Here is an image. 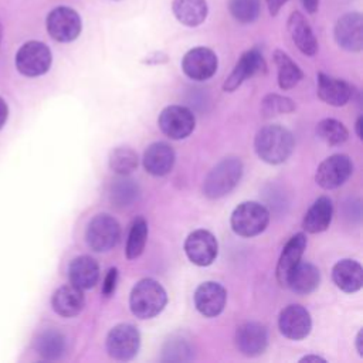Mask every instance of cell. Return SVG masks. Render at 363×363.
<instances>
[{"label": "cell", "mask_w": 363, "mask_h": 363, "mask_svg": "<svg viewBox=\"0 0 363 363\" xmlns=\"http://www.w3.org/2000/svg\"><path fill=\"white\" fill-rule=\"evenodd\" d=\"M274 62L278 71V85L281 89L286 91L298 85V82L303 78L302 69L295 64V61L282 50L274 51Z\"/></svg>", "instance_id": "obj_28"}, {"label": "cell", "mask_w": 363, "mask_h": 363, "mask_svg": "<svg viewBox=\"0 0 363 363\" xmlns=\"http://www.w3.org/2000/svg\"><path fill=\"white\" fill-rule=\"evenodd\" d=\"M269 223V211L257 201L238 204L230 217L233 231L240 237H255L261 234Z\"/></svg>", "instance_id": "obj_4"}, {"label": "cell", "mask_w": 363, "mask_h": 363, "mask_svg": "<svg viewBox=\"0 0 363 363\" xmlns=\"http://www.w3.org/2000/svg\"><path fill=\"white\" fill-rule=\"evenodd\" d=\"M184 252L190 262L199 267L213 264L218 254V242L207 230H194L184 241Z\"/></svg>", "instance_id": "obj_10"}, {"label": "cell", "mask_w": 363, "mask_h": 363, "mask_svg": "<svg viewBox=\"0 0 363 363\" xmlns=\"http://www.w3.org/2000/svg\"><path fill=\"white\" fill-rule=\"evenodd\" d=\"M167 303L164 288L152 278L140 279L130 292L129 308L139 319H150L159 315Z\"/></svg>", "instance_id": "obj_2"}, {"label": "cell", "mask_w": 363, "mask_h": 363, "mask_svg": "<svg viewBox=\"0 0 363 363\" xmlns=\"http://www.w3.org/2000/svg\"><path fill=\"white\" fill-rule=\"evenodd\" d=\"M227 302L225 288L214 281L200 284L194 291V305L197 311L206 318L218 316Z\"/></svg>", "instance_id": "obj_16"}, {"label": "cell", "mask_w": 363, "mask_h": 363, "mask_svg": "<svg viewBox=\"0 0 363 363\" xmlns=\"http://www.w3.org/2000/svg\"><path fill=\"white\" fill-rule=\"evenodd\" d=\"M356 349L360 356H363V332L359 330L356 335Z\"/></svg>", "instance_id": "obj_41"}, {"label": "cell", "mask_w": 363, "mask_h": 363, "mask_svg": "<svg viewBox=\"0 0 363 363\" xmlns=\"http://www.w3.org/2000/svg\"><path fill=\"white\" fill-rule=\"evenodd\" d=\"M267 69L265 60L261 54L259 50L251 48L245 51L240 60L237 61L235 67L233 68L231 74L223 84V89L225 92H233L235 91L245 79L254 77L258 72H264Z\"/></svg>", "instance_id": "obj_15"}, {"label": "cell", "mask_w": 363, "mask_h": 363, "mask_svg": "<svg viewBox=\"0 0 363 363\" xmlns=\"http://www.w3.org/2000/svg\"><path fill=\"white\" fill-rule=\"evenodd\" d=\"M172 10L179 23L197 27L207 18L208 6L206 0H173Z\"/></svg>", "instance_id": "obj_27"}, {"label": "cell", "mask_w": 363, "mask_h": 363, "mask_svg": "<svg viewBox=\"0 0 363 363\" xmlns=\"http://www.w3.org/2000/svg\"><path fill=\"white\" fill-rule=\"evenodd\" d=\"M140 346V333L130 323L113 326L106 336V352L115 360H130L136 356Z\"/></svg>", "instance_id": "obj_8"}, {"label": "cell", "mask_w": 363, "mask_h": 363, "mask_svg": "<svg viewBox=\"0 0 363 363\" xmlns=\"http://www.w3.org/2000/svg\"><path fill=\"white\" fill-rule=\"evenodd\" d=\"M116 284H118V269L116 268H109L105 278H104V282H102V295L105 298H109L113 295L115 289H116Z\"/></svg>", "instance_id": "obj_36"}, {"label": "cell", "mask_w": 363, "mask_h": 363, "mask_svg": "<svg viewBox=\"0 0 363 363\" xmlns=\"http://www.w3.org/2000/svg\"><path fill=\"white\" fill-rule=\"evenodd\" d=\"M143 167L152 176H164L172 172L176 155L170 145L155 142L149 145L143 153Z\"/></svg>", "instance_id": "obj_21"}, {"label": "cell", "mask_w": 363, "mask_h": 363, "mask_svg": "<svg viewBox=\"0 0 363 363\" xmlns=\"http://www.w3.org/2000/svg\"><path fill=\"white\" fill-rule=\"evenodd\" d=\"M7 118H9V106L6 101L0 96V129L4 126Z\"/></svg>", "instance_id": "obj_38"}, {"label": "cell", "mask_w": 363, "mask_h": 363, "mask_svg": "<svg viewBox=\"0 0 363 363\" xmlns=\"http://www.w3.org/2000/svg\"><path fill=\"white\" fill-rule=\"evenodd\" d=\"M278 326L281 333L292 340L305 339L312 329L311 313L306 308L292 303L285 306L278 318Z\"/></svg>", "instance_id": "obj_14"}, {"label": "cell", "mask_w": 363, "mask_h": 363, "mask_svg": "<svg viewBox=\"0 0 363 363\" xmlns=\"http://www.w3.org/2000/svg\"><path fill=\"white\" fill-rule=\"evenodd\" d=\"M218 68V58L211 48L194 47L189 50L182 60L183 72L193 81H206L211 78Z\"/></svg>", "instance_id": "obj_11"}, {"label": "cell", "mask_w": 363, "mask_h": 363, "mask_svg": "<svg viewBox=\"0 0 363 363\" xmlns=\"http://www.w3.org/2000/svg\"><path fill=\"white\" fill-rule=\"evenodd\" d=\"M85 305V296L82 289L77 288L72 284H67L60 286L51 298L52 309L62 318H74L77 316Z\"/></svg>", "instance_id": "obj_23"}, {"label": "cell", "mask_w": 363, "mask_h": 363, "mask_svg": "<svg viewBox=\"0 0 363 363\" xmlns=\"http://www.w3.org/2000/svg\"><path fill=\"white\" fill-rule=\"evenodd\" d=\"M1 38H3V26H1V21H0V44H1Z\"/></svg>", "instance_id": "obj_43"}, {"label": "cell", "mask_w": 363, "mask_h": 363, "mask_svg": "<svg viewBox=\"0 0 363 363\" xmlns=\"http://www.w3.org/2000/svg\"><path fill=\"white\" fill-rule=\"evenodd\" d=\"M121 238V225L112 216L106 213L96 214L86 227L85 240L88 247L95 252L112 250Z\"/></svg>", "instance_id": "obj_6"}, {"label": "cell", "mask_w": 363, "mask_h": 363, "mask_svg": "<svg viewBox=\"0 0 363 363\" xmlns=\"http://www.w3.org/2000/svg\"><path fill=\"white\" fill-rule=\"evenodd\" d=\"M335 40L339 47L350 52L363 48V18L357 11H350L339 17L335 24Z\"/></svg>", "instance_id": "obj_13"}, {"label": "cell", "mask_w": 363, "mask_h": 363, "mask_svg": "<svg viewBox=\"0 0 363 363\" xmlns=\"http://www.w3.org/2000/svg\"><path fill=\"white\" fill-rule=\"evenodd\" d=\"M242 170V162L238 157H225L220 160L206 176L203 194L213 200L227 196L240 183Z\"/></svg>", "instance_id": "obj_3"}, {"label": "cell", "mask_w": 363, "mask_h": 363, "mask_svg": "<svg viewBox=\"0 0 363 363\" xmlns=\"http://www.w3.org/2000/svg\"><path fill=\"white\" fill-rule=\"evenodd\" d=\"M295 140L292 133L279 125L261 128L254 139V149L258 157L268 164H281L292 153Z\"/></svg>", "instance_id": "obj_1"}, {"label": "cell", "mask_w": 363, "mask_h": 363, "mask_svg": "<svg viewBox=\"0 0 363 363\" xmlns=\"http://www.w3.org/2000/svg\"><path fill=\"white\" fill-rule=\"evenodd\" d=\"M231 16L241 24L254 23L261 13L259 0H228Z\"/></svg>", "instance_id": "obj_33"}, {"label": "cell", "mask_w": 363, "mask_h": 363, "mask_svg": "<svg viewBox=\"0 0 363 363\" xmlns=\"http://www.w3.org/2000/svg\"><path fill=\"white\" fill-rule=\"evenodd\" d=\"M35 352L47 360L60 359L67 349V342L62 333L54 329H48L41 332L34 342Z\"/></svg>", "instance_id": "obj_29"}, {"label": "cell", "mask_w": 363, "mask_h": 363, "mask_svg": "<svg viewBox=\"0 0 363 363\" xmlns=\"http://www.w3.org/2000/svg\"><path fill=\"white\" fill-rule=\"evenodd\" d=\"M332 279L340 291L357 292L363 286V268L356 259H340L332 268Z\"/></svg>", "instance_id": "obj_22"}, {"label": "cell", "mask_w": 363, "mask_h": 363, "mask_svg": "<svg viewBox=\"0 0 363 363\" xmlns=\"http://www.w3.org/2000/svg\"><path fill=\"white\" fill-rule=\"evenodd\" d=\"M333 216V204L328 196L318 197L309 210L305 213L302 220V227L306 233L318 234L330 225Z\"/></svg>", "instance_id": "obj_25"}, {"label": "cell", "mask_w": 363, "mask_h": 363, "mask_svg": "<svg viewBox=\"0 0 363 363\" xmlns=\"http://www.w3.org/2000/svg\"><path fill=\"white\" fill-rule=\"evenodd\" d=\"M147 240V223L143 217L133 220L125 247V254L128 259H136L145 250Z\"/></svg>", "instance_id": "obj_30"}, {"label": "cell", "mask_w": 363, "mask_h": 363, "mask_svg": "<svg viewBox=\"0 0 363 363\" xmlns=\"http://www.w3.org/2000/svg\"><path fill=\"white\" fill-rule=\"evenodd\" d=\"M299 362H301V363H303V362H306V363H309V362H316V363H318V362H322V363H325L326 359H323V357H320V356H318V354H306V356L301 357Z\"/></svg>", "instance_id": "obj_40"}, {"label": "cell", "mask_w": 363, "mask_h": 363, "mask_svg": "<svg viewBox=\"0 0 363 363\" xmlns=\"http://www.w3.org/2000/svg\"><path fill=\"white\" fill-rule=\"evenodd\" d=\"M316 133L328 145H342L349 138L346 126L340 121L333 118L322 119L316 125Z\"/></svg>", "instance_id": "obj_32"}, {"label": "cell", "mask_w": 363, "mask_h": 363, "mask_svg": "<svg viewBox=\"0 0 363 363\" xmlns=\"http://www.w3.org/2000/svg\"><path fill=\"white\" fill-rule=\"evenodd\" d=\"M288 33L294 41V44L298 47V50L305 55H315L318 52V40L316 35L305 18V16L301 11H292L286 21Z\"/></svg>", "instance_id": "obj_18"}, {"label": "cell", "mask_w": 363, "mask_h": 363, "mask_svg": "<svg viewBox=\"0 0 363 363\" xmlns=\"http://www.w3.org/2000/svg\"><path fill=\"white\" fill-rule=\"evenodd\" d=\"M45 27L52 40L71 43L81 34L82 20L77 10L68 6H57L47 14Z\"/></svg>", "instance_id": "obj_7"}, {"label": "cell", "mask_w": 363, "mask_h": 363, "mask_svg": "<svg viewBox=\"0 0 363 363\" xmlns=\"http://www.w3.org/2000/svg\"><path fill=\"white\" fill-rule=\"evenodd\" d=\"M132 182L128 179L116 180L112 186V201L115 200L121 206H128L138 194V187Z\"/></svg>", "instance_id": "obj_35"}, {"label": "cell", "mask_w": 363, "mask_h": 363, "mask_svg": "<svg viewBox=\"0 0 363 363\" xmlns=\"http://www.w3.org/2000/svg\"><path fill=\"white\" fill-rule=\"evenodd\" d=\"M267 1V6H268V11L269 14L274 17L279 13V10L282 9V6L285 3H288L289 0H265Z\"/></svg>", "instance_id": "obj_37"}, {"label": "cell", "mask_w": 363, "mask_h": 363, "mask_svg": "<svg viewBox=\"0 0 363 363\" xmlns=\"http://www.w3.org/2000/svg\"><path fill=\"white\" fill-rule=\"evenodd\" d=\"M235 345L244 356H259L268 346V332L258 322H245L235 330Z\"/></svg>", "instance_id": "obj_17"}, {"label": "cell", "mask_w": 363, "mask_h": 363, "mask_svg": "<svg viewBox=\"0 0 363 363\" xmlns=\"http://www.w3.org/2000/svg\"><path fill=\"white\" fill-rule=\"evenodd\" d=\"M16 68L24 77L44 75L52 62V54L47 44L41 41H27L16 52Z\"/></svg>", "instance_id": "obj_5"}, {"label": "cell", "mask_w": 363, "mask_h": 363, "mask_svg": "<svg viewBox=\"0 0 363 363\" xmlns=\"http://www.w3.org/2000/svg\"><path fill=\"white\" fill-rule=\"evenodd\" d=\"M353 86L345 79L330 77L325 72L318 74V96L328 105L343 106L353 96Z\"/></svg>", "instance_id": "obj_19"}, {"label": "cell", "mask_w": 363, "mask_h": 363, "mask_svg": "<svg viewBox=\"0 0 363 363\" xmlns=\"http://www.w3.org/2000/svg\"><path fill=\"white\" fill-rule=\"evenodd\" d=\"M302 4H303L305 10H306L309 14H313V13L318 11L319 0H302Z\"/></svg>", "instance_id": "obj_39"}, {"label": "cell", "mask_w": 363, "mask_h": 363, "mask_svg": "<svg viewBox=\"0 0 363 363\" xmlns=\"http://www.w3.org/2000/svg\"><path fill=\"white\" fill-rule=\"evenodd\" d=\"M109 167L119 176H128L138 167V153L126 146L115 147L109 153Z\"/></svg>", "instance_id": "obj_31"}, {"label": "cell", "mask_w": 363, "mask_h": 363, "mask_svg": "<svg viewBox=\"0 0 363 363\" xmlns=\"http://www.w3.org/2000/svg\"><path fill=\"white\" fill-rule=\"evenodd\" d=\"M69 284L85 291L96 285L99 279V265L89 255L75 257L68 265Z\"/></svg>", "instance_id": "obj_24"}, {"label": "cell", "mask_w": 363, "mask_h": 363, "mask_svg": "<svg viewBox=\"0 0 363 363\" xmlns=\"http://www.w3.org/2000/svg\"><path fill=\"white\" fill-rule=\"evenodd\" d=\"M362 123H363V118L359 116L356 121V133L359 138H362Z\"/></svg>", "instance_id": "obj_42"}, {"label": "cell", "mask_w": 363, "mask_h": 363, "mask_svg": "<svg viewBox=\"0 0 363 363\" xmlns=\"http://www.w3.org/2000/svg\"><path fill=\"white\" fill-rule=\"evenodd\" d=\"M320 282V272L318 267L311 262H298L291 271L285 288H289L298 295H308L313 292Z\"/></svg>", "instance_id": "obj_26"}, {"label": "cell", "mask_w": 363, "mask_h": 363, "mask_svg": "<svg viewBox=\"0 0 363 363\" xmlns=\"http://www.w3.org/2000/svg\"><path fill=\"white\" fill-rule=\"evenodd\" d=\"M353 172V163L346 155H332L318 166L315 182L325 190L342 186Z\"/></svg>", "instance_id": "obj_12"}, {"label": "cell", "mask_w": 363, "mask_h": 363, "mask_svg": "<svg viewBox=\"0 0 363 363\" xmlns=\"http://www.w3.org/2000/svg\"><path fill=\"white\" fill-rule=\"evenodd\" d=\"M305 248H306V235L303 233H296L285 244V247L279 255L277 269H275L277 281L281 286L286 285V279H288L291 271L301 261Z\"/></svg>", "instance_id": "obj_20"}, {"label": "cell", "mask_w": 363, "mask_h": 363, "mask_svg": "<svg viewBox=\"0 0 363 363\" xmlns=\"http://www.w3.org/2000/svg\"><path fill=\"white\" fill-rule=\"evenodd\" d=\"M157 125L167 138L180 140L187 138L194 130L196 118L187 106L169 105L160 112Z\"/></svg>", "instance_id": "obj_9"}, {"label": "cell", "mask_w": 363, "mask_h": 363, "mask_svg": "<svg viewBox=\"0 0 363 363\" xmlns=\"http://www.w3.org/2000/svg\"><path fill=\"white\" fill-rule=\"evenodd\" d=\"M295 109V104L291 98L278 94H268L261 101V113L265 118L289 113Z\"/></svg>", "instance_id": "obj_34"}]
</instances>
